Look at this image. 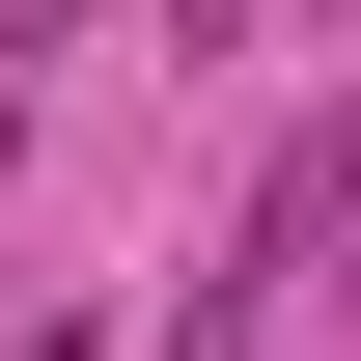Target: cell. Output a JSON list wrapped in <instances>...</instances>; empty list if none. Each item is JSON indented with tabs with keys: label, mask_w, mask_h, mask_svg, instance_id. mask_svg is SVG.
I'll use <instances>...</instances> for the list:
<instances>
[{
	"label": "cell",
	"mask_w": 361,
	"mask_h": 361,
	"mask_svg": "<svg viewBox=\"0 0 361 361\" xmlns=\"http://www.w3.org/2000/svg\"><path fill=\"white\" fill-rule=\"evenodd\" d=\"M56 28H84V0H0V56H56Z\"/></svg>",
	"instance_id": "obj_1"
},
{
	"label": "cell",
	"mask_w": 361,
	"mask_h": 361,
	"mask_svg": "<svg viewBox=\"0 0 361 361\" xmlns=\"http://www.w3.org/2000/svg\"><path fill=\"white\" fill-rule=\"evenodd\" d=\"M167 28H195V56H250V0H167Z\"/></svg>",
	"instance_id": "obj_2"
}]
</instances>
